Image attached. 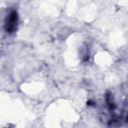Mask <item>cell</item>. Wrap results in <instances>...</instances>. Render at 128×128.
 Returning <instances> with one entry per match:
<instances>
[{
	"instance_id": "6da1fadb",
	"label": "cell",
	"mask_w": 128,
	"mask_h": 128,
	"mask_svg": "<svg viewBox=\"0 0 128 128\" xmlns=\"http://www.w3.org/2000/svg\"><path fill=\"white\" fill-rule=\"evenodd\" d=\"M16 27H17V13L15 11H12L6 21V30L9 33H12L16 29Z\"/></svg>"
}]
</instances>
